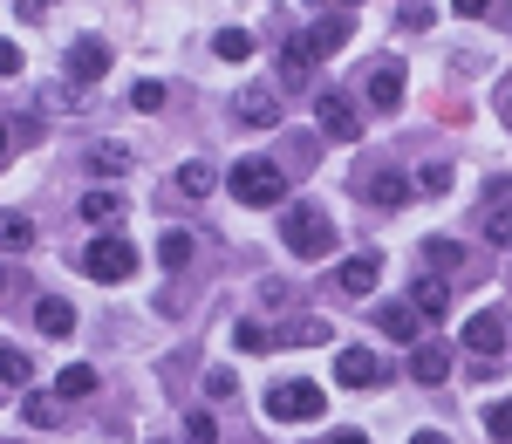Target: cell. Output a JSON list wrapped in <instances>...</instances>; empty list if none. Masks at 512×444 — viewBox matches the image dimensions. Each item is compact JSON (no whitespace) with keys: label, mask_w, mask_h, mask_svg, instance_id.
Returning <instances> with one entry per match:
<instances>
[{"label":"cell","mask_w":512,"mask_h":444,"mask_svg":"<svg viewBox=\"0 0 512 444\" xmlns=\"http://www.w3.org/2000/svg\"><path fill=\"white\" fill-rule=\"evenodd\" d=\"M226 192H233L239 205H260V212H267V205L287 199V171H280L274 158H239L233 171H226Z\"/></svg>","instance_id":"cell-1"},{"label":"cell","mask_w":512,"mask_h":444,"mask_svg":"<svg viewBox=\"0 0 512 444\" xmlns=\"http://www.w3.org/2000/svg\"><path fill=\"white\" fill-rule=\"evenodd\" d=\"M321 410H328V390L308 383V376H294V383H274V390H267V417H280V424H315Z\"/></svg>","instance_id":"cell-2"},{"label":"cell","mask_w":512,"mask_h":444,"mask_svg":"<svg viewBox=\"0 0 512 444\" xmlns=\"http://www.w3.org/2000/svg\"><path fill=\"white\" fill-rule=\"evenodd\" d=\"M82 274H89V281H130V274H137V246L117 240V233L89 240V253H82Z\"/></svg>","instance_id":"cell-3"},{"label":"cell","mask_w":512,"mask_h":444,"mask_svg":"<svg viewBox=\"0 0 512 444\" xmlns=\"http://www.w3.org/2000/svg\"><path fill=\"white\" fill-rule=\"evenodd\" d=\"M287 246H294V260H321V253L335 246V226L321 219L315 205H294V212H287Z\"/></svg>","instance_id":"cell-4"},{"label":"cell","mask_w":512,"mask_h":444,"mask_svg":"<svg viewBox=\"0 0 512 444\" xmlns=\"http://www.w3.org/2000/svg\"><path fill=\"white\" fill-rule=\"evenodd\" d=\"M103 76H110V41L103 35L69 41V82H103Z\"/></svg>","instance_id":"cell-5"},{"label":"cell","mask_w":512,"mask_h":444,"mask_svg":"<svg viewBox=\"0 0 512 444\" xmlns=\"http://www.w3.org/2000/svg\"><path fill=\"white\" fill-rule=\"evenodd\" d=\"M239 123H246V130H274V123H280L274 82H253V89H239Z\"/></svg>","instance_id":"cell-6"},{"label":"cell","mask_w":512,"mask_h":444,"mask_svg":"<svg viewBox=\"0 0 512 444\" xmlns=\"http://www.w3.org/2000/svg\"><path fill=\"white\" fill-rule=\"evenodd\" d=\"M315 117H321V137H335V144H355V137H362V123H355V110L342 96H321Z\"/></svg>","instance_id":"cell-7"},{"label":"cell","mask_w":512,"mask_h":444,"mask_svg":"<svg viewBox=\"0 0 512 444\" xmlns=\"http://www.w3.org/2000/svg\"><path fill=\"white\" fill-rule=\"evenodd\" d=\"M315 35H287V48H280V82H294V89H301V82H308V69H315Z\"/></svg>","instance_id":"cell-8"},{"label":"cell","mask_w":512,"mask_h":444,"mask_svg":"<svg viewBox=\"0 0 512 444\" xmlns=\"http://www.w3.org/2000/svg\"><path fill=\"white\" fill-rule=\"evenodd\" d=\"M410 192H417V185H410L403 171H376V178L362 185V199H369V205H383V212H396V205L410 199Z\"/></svg>","instance_id":"cell-9"},{"label":"cell","mask_w":512,"mask_h":444,"mask_svg":"<svg viewBox=\"0 0 512 444\" xmlns=\"http://www.w3.org/2000/svg\"><path fill=\"white\" fill-rule=\"evenodd\" d=\"M465 349H472V356H499V349H506V322H499V315H472V322H465Z\"/></svg>","instance_id":"cell-10"},{"label":"cell","mask_w":512,"mask_h":444,"mask_svg":"<svg viewBox=\"0 0 512 444\" xmlns=\"http://www.w3.org/2000/svg\"><path fill=\"white\" fill-rule=\"evenodd\" d=\"M335 383H355V390H362V383H383V363H376L369 349H342V356H335Z\"/></svg>","instance_id":"cell-11"},{"label":"cell","mask_w":512,"mask_h":444,"mask_svg":"<svg viewBox=\"0 0 512 444\" xmlns=\"http://www.w3.org/2000/svg\"><path fill=\"white\" fill-rule=\"evenodd\" d=\"M335 287H342V294H369V287H376V253L342 260V267H335Z\"/></svg>","instance_id":"cell-12"},{"label":"cell","mask_w":512,"mask_h":444,"mask_svg":"<svg viewBox=\"0 0 512 444\" xmlns=\"http://www.w3.org/2000/svg\"><path fill=\"white\" fill-rule=\"evenodd\" d=\"M410 308L424 315V322H437V315H451V281H417V294H410Z\"/></svg>","instance_id":"cell-13"},{"label":"cell","mask_w":512,"mask_h":444,"mask_svg":"<svg viewBox=\"0 0 512 444\" xmlns=\"http://www.w3.org/2000/svg\"><path fill=\"white\" fill-rule=\"evenodd\" d=\"M410 376H417V383H444V376H451V349H444V342H424V349L410 356Z\"/></svg>","instance_id":"cell-14"},{"label":"cell","mask_w":512,"mask_h":444,"mask_svg":"<svg viewBox=\"0 0 512 444\" xmlns=\"http://www.w3.org/2000/svg\"><path fill=\"white\" fill-rule=\"evenodd\" d=\"M417 322H424V315H417V308H403V301L376 308V328H383V335H396V342H410V335H417Z\"/></svg>","instance_id":"cell-15"},{"label":"cell","mask_w":512,"mask_h":444,"mask_svg":"<svg viewBox=\"0 0 512 444\" xmlns=\"http://www.w3.org/2000/svg\"><path fill=\"white\" fill-rule=\"evenodd\" d=\"M369 103H376V110H396V103H403V69H376V76H369Z\"/></svg>","instance_id":"cell-16"},{"label":"cell","mask_w":512,"mask_h":444,"mask_svg":"<svg viewBox=\"0 0 512 444\" xmlns=\"http://www.w3.org/2000/svg\"><path fill=\"white\" fill-rule=\"evenodd\" d=\"M35 246V226L21 212H0V253H28Z\"/></svg>","instance_id":"cell-17"},{"label":"cell","mask_w":512,"mask_h":444,"mask_svg":"<svg viewBox=\"0 0 512 444\" xmlns=\"http://www.w3.org/2000/svg\"><path fill=\"white\" fill-rule=\"evenodd\" d=\"M212 185H219V178H212V164H198V158L178 164V192H185V199H205Z\"/></svg>","instance_id":"cell-18"},{"label":"cell","mask_w":512,"mask_h":444,"mask_svg":"<svg viewBox=\"0 0 512 444\" xmlns=\"http://www.w3.org/2000/svg\"><path fill=\"white\" fill-rule=\"evenodd\" d=\"M35 328H41V335H69V328H76V308H69V301H41Z\"/></svg>","instance_id":"cell-19"},{"label":"cell","mask_w":512,"mask_h":444,"mask_svg":"<svg viewBox=\"0 0 512 444\" xmlns=\"http://www.w3.org/2000/svg\"><path fill=\"white\" fill-rule=\"evenodd\" d=\"M55 390H62V404H82V397L96 390V369H89V363H69V369H62V383H55Z\"/></svg>","instance_id":"cell-20"},{"label":"cell","mask_w":512,"mask_h":444,"mask_svg":"<svg viewBox=\"0 0 512 444\" xmlns=\"http://www.w3.org/2000/svg\"><path fill=\"white\" fill-rule=\"evenodd\" d=\"M349 28H355L349 14H328V21H315V48H321V55H335V48H349Z\"/></svg>","instance_id":"cell-21"},{"label":"cell","mask_w":512,"mask_h":444,"mask_svg":"<svg viewBox=\"0 0 512 444\" xmlns=\"http://www.w3.org/2000/svg\"><path fill=\"white\" fill-rule=\"evenodd\" d=\"M212 55H219V62H246V55H253V35H246V28H219V35H212Z\"/></svg>","instance_id":"cell-22"},{"label":"cell","mask_w":512,"mask_h":444,"mask_svg":"<svg viewBox=\"0 0 512 444\" xmlns=\"http://www.w3.org/2000/svg\"><path fill=\"white\" fill-rule=\"evenodd\" d=\"M158 260L171 267V274H185V267H192V233H164V240H158Z\"/></svg>","instance_id":"cell-23"},{"label":"cell","mask_w":512,"mask_h":444,"mask_svg":"<svg viewBox=\"0 0 512 444\" xmlns=\"http://www.w3.org/2000/svg\"><path fill=\"white\" fill-rule=\"evenodd\" d=\"M424 260H431L437 274H451V267H465V246L458 240H424Z\"/></svg>","instance_id":"cell-24"},{"label":"cell","mask_w":512,"mask_h":444,"mask_svg":"<svg viewBox=\"0 0 512 444\" xmlns=\"http://www.w3.org/2000/svg\"><path fill=\"white\" fill-rule=\"evenodd\" d=\"M233 342L246 349V356H267V349H274V335H267L260 322H239V328H233Z\"/></svg>","instance_id":"cell-25"},{"label":"cell","mask_w":512,"mask_h":444,"mask_svg":"<svg viewBox=\"0 0 512 444\" xmlns=\"http://www.w3.org/2000/svg\"><path fill=\"white\" fill-rule=\"evenodd\" d=\"M123 205H117V192H89V199H82V219H89V226H103V219H117Z\"/></svg>","instance_id":"cell-26"},{"label":"cell","mask_w":512,"mask_h":444,"mask_svg":"<svg viewBox=\"0 0 512 444\" xmlns=\"http://www.w3.org/2000/svg\"><path fill=\"white\" fill-rule=\"evenodd\" d=\"M287 335H294V342H301V349H315V342H328V335H335V328L321 322V315H301V322L287 328Z\"/></svg>","instance_id":"cell-27"},{"label":"cell","mask_w":512,"mask_h":444,"mask_svg":"<svg viewBox=\"0 0 512 444\" xmlns=\"http://www.w3.org/2000/svg\"><path fill=\"white\" fill-rule=\"evenodd\" d=\"M28 376H35V363L21 349H0V383H28Z\"/></svg>","instance_id":"cell-28"},{"label":"cell","mask_w":512,"mask_h":444,"mask_svg":"<svg viewBox=\"0 0 512 444\" xmlns=\"http://www.w3.org/2000/svg\"><path fill=\"white\" fill-rule=\"evenodd\" d=\"M21 417H28V424H41V431H48V424H55V417H62V404H55V397H28V404H21Z\"/></svg>","instance_id":"cell-29"},{"label":"cell","mask_w":512,"mask_h":444,"mask_svg":"<svg viewBox=\"0 0 512 444\" xmlns=\"http://www.w3.org/2000/svg\"><path fill=\"white\" fill-rule=\"evenodd\" d=\"M185 438H192V444H212V438H219V424H212V410H192V417H185Z\"/></svg>","instance_id":"cell-30"},{"label":"cell","mask_w":512,"mask_h":444,"mask_svg":"<svg viewBox=\"0 0 512 444\" xmlns=\"http://www.w3.org/2000/svg\"><path fill=\"white\" fill-rule=\"evenodd\" d=\"M485 431H492L499 444H512V404H492V410H485Z\"/></svg>","instance_id":"cell-31"},{"label":"cell","mask_w":512,"mask_h":444,"mask_svg":"<svg viewBox=\"0 0 512 444\" xmlns=\"http://www.w3.org/2000/svg\"><path fill=\"white\" fill-rule=\"evenodd\" d=\"M417 192H451V171H444V164H424V171H417Z\"/></svg>","instance_id":"cell-32"},{"label":"cell","mask_w":512,"mask_h":444,"mask_svg":"<svg viewBox=\"0 0 512 444\" xmlns=\"http://www.w3.org/2000/svg\"><path fill=\"white\" fill-rule=\"evenodd\" d=\"M485 240H492V246H512V212H485Z\"/></svg>","instance_id":"cell-33"},{"label":"cell","mask_w":512,"mask_h":444,"mask_svg":"<svg viewBox=\"0 0 512 444\" xmlns=\"http://www.w3.org/2000/svg\"><path fill=\"white\" fill-rule=\"evenodd\" d=\"M89 164H103V171H123V164H130V151H123V144H96V151H89Z\"/></svg>","instance_id":"cell-34"},{"label":"cell","mask_w":512,"mask_h":444,"mask_svg":"<svg viewBox=\"0 0 512 444\" xmlns=\"http://www.w3.org/2000/svg\"><path fill=\"white\" fill-rule=\"evenodd\" d=\"M130 103H137V110H164V82H137Z\"/></svg>","instance_id":"cell-35"},{"label":"cell","mask_w":512,"mask_h":444,"mask_svg":"<svg viewBox=\"0 0 512 444\" xmlns=\"http://www.w3.org/2000/svg\"><path fill=\"white\" fill-rule=\"evenodd\" d=\"M205 397H239L233 369H212V376H205Z\"/></svg>","instance_id":"cell-36"},{"label":"cell","mask_w":512,"mask_h":444,"mask_svg":"<svg viewBox=\"0 0 512 444\" xmlns=\"http://www.w3.org/2000/svg\"><path fill=\"white\" fill-rule=\"evenodd\" d=\"M0 76H21V48L14 41H0Z\"/></svg>","instance_id":"cell-37"},{"label":"cell","mask_w":512,"mask_h":444,"mask_svg":"<svg viewBox=\"0 0 512 444\" xmlns=\"http://www.w3.org/2000/svg\"><path fill=\"white\" fill-rule=\"evenodd\" d=\"M14 14H21V21H41V14H48V0H14Z\"/></svg>","instance_id":"cell-38"},{"label":"cell","mask_w":512,"mask_h":444,"mask_svg":"<svg viewBox=\"0 0 512 444\" xmlns=\"http://www.w3.org/2000/svg\"><path fill=\"white\" fill-rule=\"evenodd\" d=\"M451 7H458V14H472V21H478V14H492V0H451Z\"/></svg>","instance_id":"cell-39"},{"label":"cell","mask_w":512,"mask_h":444,"mask_svg":"<svg viewBox=\"0 0 512 444\" xmlns=\"http://www.w3.org/2000/svg\"><path fill=\"white\" fill-rule=\"evenodd\" d=\"M410 444H451V438H444V431H417Z\"/></svg>","instance_id":"cell-40"},{"label":"cell","mask_w":512,"mask_h":444,"mask_svg":"<svg viewBox=\"0 0 512 444\" xmlns=\"http://www.w3.org/2000/svg\"><path fill=\"white\" fill-rule=\"evenodd\" d=\"M7 144H14V130H7V123H0V158H7Z\"/></svg>","instance_id":"cell-41"},{"label":"cell","mask_w":512,"mask_h":444,"mask_svg":"<svg viewBox=\"0 0 512 444\" xmlns=\"http://www.w3.org/2000/svg\"><path fill=\"white\" fill-rule=\"evenodd\" d=\"M328 444H369V438H355V431H342V438H328Z\"/></svg>","instance_id":"cell-42"},{"label":"cell","mask_w":512,"mask_h":444,"mask_svg":"<svg viewBox=\"0 0 512 444\" xmlns=\"http://www.w3.org/2000/svg\"><path fill=\"white\" fill-rule=\"evenodd\" d=\"M499 110H506V123H512V89H506V96H499Z\"/></svg>","instance_id":"cell-43"},{"label":"cell","mask_w":512,"mask_h":444,"mask_svg":"<svg viewBox=\"0 0 512 444\" xmlns=\"http://www.w3.org/2000/svg\"><path fill=\"white\" fill-rule=\"evenodd\" d=\"M0 294H7V274H0Z\"/></svg>","instance_id":"cell-44"}]
</instances>
